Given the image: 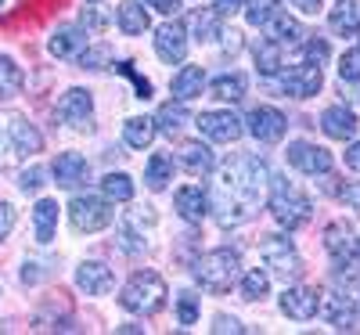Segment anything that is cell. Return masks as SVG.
<instances>
[{"instance_id":"obj_1","label":"cell","mask_w":360,"mask_h":335,"mask_svg":"<svg viewBox=\"0 0 360 335\" xmlns=\"http://www.w3.org/2000/svg\"><path fill=\"white\" fill-rule=\"evenodd\" d=\"M266 188H270V170L259 156H234L224 163L220 170V180L209 191V213L217 217L220 227H238L252 220L263 198H266Z\"/></svg>"},{"instance_id":"obj_2","label":"cell","mask_w":360,"mask_h":335,"mask_svg":"<svg viewBox=\"0 0 360 335\" xmlns=\"http://www.w3.org/2000/svg\"><path fill=\"white\" fill-rule=\"evenodd\" d=\"M44 151V134L22 112H0V170H11Z\"/></svg>"},{"instance_id":"obj_3","label":"cell","mask_w":360,"mask_h":335,"mask_svg":"<svg viewBox=\"0 0 360 335\" xmlns=\"http://www.w3.org/2000/svg\"><path fill=\"white\" fill-rule=\"evenodd\" d=\"M191 274L209 296H224V292H231V285L238 278H242V256L234 249H213V253L195 260Z\"/></svg>"},{"instance_id":"obj_4","label":"cell","mask_w":360,"mask_h":335,"mask_svg":"<svg viewBox=\"0 0 360 335\" xmlns=\"http://www.w3.org/2000/svg\"><path fill=\"white\" fill-rule=\"evenodd\" d=\"M270 213H274V220H278L285 231H299V227L310 224L314 202L299 191L295 184H288L285 177L270 173Z\"/></svg>"},{"instance_id":"obj_5","label":"cell","mask_w":360,"mask_h":335,"mask_svg":"<svg viewBox=\"0 0 360 335\" xmlns=\"http://www.w3.org/2000/svg\"><path fill=\"white\" fill-rule=\"evenodd\" d=\"M119 307L130 310V314H144L152 317L166 307V282L159 270H137L134 278L123 285L119 292Z\"/></svg>"},{"instance_id":"obj_6","label":"cell","mask_w":360,"mask_h":335,"mask_svg":"<svg viewBox=\"0 0 360 335\" xmlns=\"http://www.w3.org/2000/svg\"><path fill=\"white\" fill-rule=\"evenodd\" d=\"M259 256L263 263L270 267V274L281 282H299L303 278V256L295 253V246L285 238V234H270L259 241Z\"/></svg>"},{"instance_id":"obj_7","label":"cell","mask_w":360,"mask_h":335,"mask_svg":"<svg viewBox=\"0 0 360 335\" xmlns=\"http://www.w3.org/2000/svg\"><path fill=\"white\" fill-rule=\"evenodd\" d=\"M69 220L72 227L83 234H94V231H105L112 220H115V209L108 198H98V195H76L69 202Z\"/></svg>"},{"instance_id":"obj_8","label":"cell","mask_w":360,"mask_h":335,"mask_svg":"<svg viewBox=\"0 0 360 335\" xmlns=\"http://www.w3.org/2000/svg\"><path fill=\"white\" fill-rule=\"evenodd\" d=\"M270 83H274L285 98H314L317 90H321V83H324V76H321V65H307V62H299L295 69H281V72H274V76H266Z\"/></svg>"},{"instance_id":"obj_9","label":"cell","mask_w":360,"mask_h":335,"mask_svg":"<svg viewBox=\"0 0 360 335\" xmlns=\"http://www.w3.org/2000/svg\"><path fill=\"white\" fill-rule=\"evenodd\" d=\"M285 159L292 170L299 173H307V177H324V173H332V151L314 144V141H292L288 151H285Z\"/></svg>"},{"instance_id":"obj_10","label":"cell","mask_w":360,"mask_h":335,"mask_svg":"<svg viewBox=\"0 0 360 335\" xmlns=\"http://www.w3.org/2000/svg\"><path fill=\"white\" fill-rule=\"evenodd\" d=\"M54 115L72 130H90V115H94V98H90V90H83V87L65 90L54 105Z\"/></svg>"},{"instance_id":"obj_11","label":"cell","mask_w":360,"mask_h":335,"mask_svg":"<svg viewBox=\"0 0 360 335\" xmlns=\"http://www.w3.org/2000/svg\"><path fill=\"white\" fill-rule=\"evenodd\" d=\"M195 127H198L202 137L217 141V144H231V141H238V137L245 134L242 119H238L234 112H202L195 119Z\"/></svg>"},{"instance_id":"obj_12","label":"cell","mask_w":360,"mask_h":335,"mask_svg":"<svg viewBox=\"0 0 360 335\" xmlns=\"http://www.w3.org/2000/svg\"><path fill=\"white\" fill-rule=\"evenodd\" d=\"M245 123H249L245 130H249L259 144H274V141H281L285 130H288V119H285L278 108H270V105H256V108L249 112Z\"/></svg>"},{"instance_id":"obj_13","label":"cell","mask_w":360,"mask_h":335,"mask_svg":"<svg viewBox=\"0 0 360 335\" xmlns=\"http://www.w3.org/2000/svg\"><path fill=\"white\" fill-rule=\"evenodd\" d=\"M281 314H288L292 321H314L321 314V292L307 285H288L281 292Z\"/></svg>"},{"instance_id":"obj_14","label":"cell","mask_w":360,"mask_h":335,"mask_svg":"<svg viewBox=\"0 0 360 335\" xmlns=\"http://www.w3.org/2000/svg\"><path fill=\"white\" fill-rule=\"evenodd\" d=\"M324 249L328 256L335 260L339 270H349V263L356 260V238H353V227L335 220V224H328L324 227Z\"/></svg>"},{"instance_id":"obj_15","label":"cell","mask_w":360,"mask_h":335,"mask_svg":"<svg viewBox=\"0 0 360 335\" xmlns=\"http://www.w3.org/2000/svg\"><path fill=\"white\" fill-rule=\"evenodd\" d=\"M155 54L162 58L166 65H180V62H184V54H188V33H184V25H176V22L159 25V33H155Z\"/></svg>"},{"instance_id":"obj_16","label":"cell","mask_w":360,"mask_h":335,"mask_svg":"<svg viewBox=\"0 0 360 335\" xmlns=\"http://www.w3.org/2000/svg\"><path fill=\"white\" fill-rule=\"evenodd\" d=\"M51 173H54L58 188H79L86 180V173H90V163L79 156V151H62V156L51 163Z\"/></svg>"},{"instance_id":"obj_17","label":"cell","mask_w":360,"mask_h":335,"mask_svg":"<svg viewBox=\"0 0 360 335\" xmlns=\"http://www.w3.org/2000/svg\"><path fill=\"white\" fill-rule=\"evenodd\" d=\"M76 285H79L86 296H108L112 285H115V274H112V267H105L101 260H86V263H79V270H76Z\"/></svg>"},{"instance_id":"obj_18","label":"cell","mask_w":360,"mask_h":335,"mask_svg":"<svg viewBox=\"0 0 360 335\" xmlns=\"http://www.w3.org/2000/svg\"><path fill=\"white\" fill-rule=\"evenodd\" d=\"M356 112L353 108H346V105H328L324 112H321V130L328 134V137H335V141H353L356 137Z\"/></svg>"},{"instance_id":"obj_19","label":"cell","mask_w":360,"mask_h":335,"mask_svg":"<svg viewBox=\"0 0 360 335\" xmlns=\"http://www.w3.org/2000/svg\"><path fill=\"white\" fill-rule=\"evenodd\" d=\"M173 206H176V213H180L188 224H202L205 213H209V191H205L202 184H188V188H180V191L173 195Z\"/></svg>"},{"instance_id":"obj_20","label":"cell","mask_w":360,"mask_h":335,"mask_svg":"<svg viewBox=\"0 0 360 335\" xmlns=\"http://www.w3.org/2000/svg\"><path fill=\"white\" fill-rule=\"evenodd\" d=\"M321 314L328 317V324L339 328V331H353L356 328V310H353V303L339 292H328L321 296Z\"/></svg>"},{"instance_id":"obj_21","label":"cell","mask_w":360,"mask_h":335,"mask_svg":"<svg viewBox=\"0 0 360 335\" xmlns=\"http://www.w3.org/2000/svg\"><path fill=\"white\" fill-rule=\"evenodd\" d=\"M47 51L54 58H79L86 51V29L83 25H62V29H54Z\"/></svg>"},{"instance_id":"obj_22","label":"cell","mask_w":360,"mask_h":335,"mask_svg":"<svg viewBox=\"0 0 360 335\" xmlns=\"http://www.w3.org/2000/svg\"><path fill=\"white\" fill-rule=\"evenodd\" d=\"M180 166H184L191 177H209V173L217 170V156L209 151V144L191 141V144L180 148Z\"/></svg>"},{"instance_id":"obj_23","label":"cell","mask_w":360,"mask_h":335,"mask_svg":"<svg viewBox=\"0 0 360 335\" xmlns=\"http://www.w3.org/2000/svg\"><path fill=\"white\" fill-rule=\"evenodd\" d=\"M169 90H173V98H176V101H191V98H198L202 90H205V69H202V65H184V69L173 76Z\"/></svg>"},{"instance_id":"obj_24","label":"cell","mask_w":360,"mask_h":335,"mask_svg":"<svg viewBox=\"0 0 360 335\" xmlns=\"http://www.w3.org/2000/svg\"><path fill=\"white\" fill-rule=\"evenodd\" d=\"M115 22L127 37H144L148 25H152V18H148V11L137 4V0H123V4L115 8Z\"/></svg>"},{"instance_id":"obj_25","label":"cell","mask_w":360,"mask_h":335,"mask_svg":"<svg viewBox=\"0 0 360 335\" xmlns=\"http://www.w3.org/2000/svg\"><path fill=\"white\" fill-rule=\"evenodd\" d=\"M328 25L339 37H353L360 29V0H339L332 8V15H328Z\"/></svg>"},{"instance_id":"obj_26","label":"cell","mask_w":360,"mask_h":335,"mask_svg":"<svg viewBox=\"0 0 360 335\" xmlns=\"http://www.w3.org/2000/svg\"><path fill=\"white\" fill-rule=\"evenodd\" d=\"M266 37L274 40V44H281V47H285V44H288V47H295V44H303V37H307V33H303V25H299L295 18H288V15H281V11H278L274 18L266 22Z\"/></svg>"},{"instance_id":"obj_27","label":"cell","mask_w":360,"mask_h":335,"mask_svg":"<svg viewBox=\"0 0 360 335\" xmlns=\"http://www.w3.org/2000/svg\"><path fill=\"white\" fill-rule=\"evenodd\" d=\"M33 227H37V241H40V246H51L54 227H58V202L40 198L33 206Z\"/></svg>"},{"instance_id":"obj_28","label":"cell","mask_w":360,"mask_h":335,"mask_svg":"<svg viewBox=\"0 0 360 335\" xmlns=\"http://www.w3.org/2000/svg\"><path fill=\"white\" fill-rule=\"evenodd\" d=\"M252 58H256V72H259V76H274V72L285 69V65H281V44H274L270 37L256 40Z\"/></svg>"},{"instance_id":"obj_29","label":"cell","mask_w":360,"mask_h":335,"mask_svg":"<svg viewBox=\"0 0 360 335\" xmlns=\"http://www.w3.org/2000/svg\"><path fill=\"white\" fill-rule=\"evenodd\" d=\"M155 119H148V115H130L127 123H123V141L130 148H148L155 141Z\"/></svg>"},{"instance_id":"obj_30","label":"cell","mask_w":360,"mask_h":335,"mask_svg":"<svg viewBox=\"0 0 360 335\" xmlns=\"http://www.w3.org/2000/svg\"><path fill=\"white\" fill-rule=\"evenodd\" d=\"M169 180H173V156L155 151V156L148 159V166H144V184L152 188V191H162Z\"/></svg>"},{"instance_id":"obj_31","label":"cell","mask_w":360,"mask_h":335,"mask_svg":"<svg viewBox=\"0 0 360 335\" xmlns=\"http://www.w3.org/2000/svg\"><path fill=\"white\" fill-rule=\"evenodd\" d=\"M249 90V76L245 72H220L213 80V98L220 101H242Z\"/></svg>"},{"instance_id":"obj_32","label":"cell","mask_w":360,"mask_h":335,"mask_svg":"<svg viewBox=\"0 0 360 335\" xmlns=\"http://www.w3.org/2000/svg\"><path fill=\"white\" fill-rule=\"evenodd\" d=\"M184 123H188L184 101H166V105L159 108V115H155V130H162L166 137H176L180 130H184Z\"/></svg>"},{"instance_id":"obj_33","label":"cell","mask_w":360,"mask_h":335,"mask_svg":"<svg viewBox=\"0 0 360 335\" xmlns=\"http://www.w3.org/2000/svg\"><path fill=\"white\" fill-rule=\"evenodd\" d=\"M22 87H25V76H22V69L15 65V58L0 54V101L22 94Z\"/></svg>"},{"instance_id":"obj_34","label":"cell","mask_w":360,"mask_h":335,"mask_svg":"<svg viewBox=\"0 0 360 335\" xmlns=\"http://www.w3.org/2000/svg\"><path fill=\"white\" fill-rule=\"evenodd\" d=\"M191 33H195L198 44H213V40H220V37H224L220 15H217V11H198V15L191 18Z\"/></svg>"},{"instance_id":"obj_35","label":"cell","mask_w":360,"mask_h":335,"mask_svg":"<svg viewBox=\"0 0 360 335\" xmlns=\"http://www.w3.org/2000/svg\"><path fill=\"white\" fill-rule=\"evenodd\" d=\"M101 195L108 202H130L134 198V180L127 173H105L101 177Z\"/></svg>"},{"instance_id":"obj_36","label":"cell","mask_w":360,"mask_h":335,"mask_svg":"<svg viewBox=\"0 0 360 335\" xmlns=\"http://www.w3.org/2000/svg\"><path fill=\"white\" fill-rule=\"evenodd\" d=\"M266 292H270V274L266 270L252 267V270L242 274V299L256 303V299H266Z\"/></svg>"},{"instance_id":"obj_37","label":"cell","mask_w":360,"mask_h":335,"mask_svg":"<svg viewBox=\"0 0 360 335\" xmlns=\"http://www.w3.org/2000/svg\"><path fill=\"white\" fill-rule=\"evenodd\" d=\"M115 22V15L105 8V4H86L79 11V25L86 29V33H105V29Z\"/></svg>"},{"instance_id":"obj_38","label":"cell","mask_w":360,"mask_h":335,"mask_svg":"<svg viewBox=\"0 0 360 335\" xmlns=\"http://www.w3.org/2000/svg\"><path fill=\"white\" fill-rule=\"evenodd\" d=\"M245 18H249V25H266L270 18L278 15V0H245Z\"/></svg>"},{"instance_id":"obj_39","label":"cell","mask_w":360,"mask_h":335,"mask_svg":"<svg viewBox=\"0 0 360 335\" xmlns=\"http://www.w3.org/2000/svg\"><path fill=\"white\" fill-rule=\"evenodd\" d=\"M76 62H79V69H105L112 62V47L108 44H94V47L86 44V51L76 58Z\"/></svg>"},{"instance_id":"obj_40","label":"cell","mask_w":360,"mask_h":335,"mask_svg":"<svg viewBox=\"0 0 360 335\" xmlns=\"http://www.w3.org/2000/svg\"><path fill=\"white\" fill-rule=\"evenodd\" d=\"M176 321L184 324V328L198 321V296L195 292H180L176 296Z\"/></svg>"},{"instance_id":"obj_41","label":"cell","mask_w":360,"mask_h":335,"mask_svg":"<svg viewBox=\"0 0 360 335\" xmlns=\"http://www.w3.org/2000/svg\"><path fill=\"white\" fill-rule=\"evenodd\" d=\"M339 80L342 83H356L360 80V47H349L339 58Z\"/></svg>"},{"instance_id":"obj_42","label":"cell","mask_w":360,"mask_h":335,"mask_svg":"<svg viewBox=\"0 0 360 335\" xmlns=\"http://www.w3.org/2000/svg\"><path fill=\"white\" fill-rule=\"evenodd\" d=\"M44 184H47V170H44V166H33V170H22V173H18V188H22L25 195H37Z\"/></svg>"},{"instance_id":"obj_43","label":"cell","mask_w":360,"mask_h":335,"mask_svg":"<svg viewBox=\"0 0 360 335\" xmlns=\"http://www.w3.org/2000/svg\"><path fill=\"white\" fill-rule=\"evenodd\" d=\"M115 69H119V72H123V76H130V80H134V87H137V94H134V98H141V101H148V98H152V83H148L144 76H137V69H134V62H119Z\"/></svg>"},{"instance_id":"obj_44","label":"cell","mask_w":360,"mask_h":335,"mask_svg":"<svg viewBox=\"0 0 360 335\" xmlns=\"http://www.w3.org/2000/svg\"><path fill=\"white\" fill-rule=\"evenodd\" d=\"M303 62L307 65H324L328 62V44L324 40H307L303 44Z\"/></svg>"},{"instance_id":"obj_45","label":"cell","mask_w":360,"mask_h":335,"mask_svg":"<svg viewBox=\"0 0 360 335\" xmlns=\"http://www.w3.org/2000/svg\"><path fill=\"white\" fill-rule=\"evenodd\" d=\"M15 220H18V217H15V206H11V202H0V241L15 231Z\"/></svg>"},{"instance_id":"obj_46","label":"cell","mask_w":360,"mask_h":335,"mask_svg":"<svg viewBox=\"0 0 360 335\" xmlns=\"http://www.w3.org/2000/svg\"><path fill=\"white\" fill-rule=\"evenodd\" d=\"M213 331H217V335H227V331H234V335H242L245 328H242V321H238V317H227V314H220V317L213 321Z\"/></svg>"},{"instance_id":"obj_47","label":"cell","mask_w":360,"mask_h":335,"mask_svg":"<svg viewBox=\"0 0 360 335\" xmlns=\"http://www.w3.org/2000/svg\"><path fill=\"white\" fill-rule=\"evenodd\" d=\"M245 8V0H213V11L224 18V15H238Z\"/></svg>"},{"instance_id":"obj_48","label":"cell","mask_w":360,"mask_h":335,"mask_svg":"<svg viewBox=\"0 0 360 335\" xmlns=\"http://www.w3.org/2000/svg\"><path fill=\"white\" fill-rule=\"evenodd\" d=\"M339 198H342L349 209H356V213H360V180H356V184H346V188L339 191Z\"/></svg>"},{"instance_id":"obj_49","label":"cell","mask_w":360,"mask_h":335,"mask_svg":"<svg viewBox=\"0 0 360 335\" xmlns=\"http://www.w3.org/2000/svg\"><path fill=\"white\" fill-rule=\"evenodd\" d=\"M148 8H155L159 15H176L180 11V0H144Z\"/></svg>"},{"instance_id":"obj_50","label":"cell","mask_w":360,"mask_h":335,"mask_svg":"<svg viewBox=\"0 0 360 335\" xmlns=\"http://www.w3.org/2000/svg\"><path fill=\"white\" fill-rule=\"evenodd\" d=\"M346 166L360 173V141H353V144L346 148Z\"/></svg>"},{"instance_id":"obj_51","label":"cell","mask_w":360,"mask_h":335,"mask_svg":"<svg viewBox=\"0 0 360 335\" xmlns=\"http://www.w3.org/2000/svg\"><path fill=\"white\" fill-rule=\"evenodd\" d=\"M288 4L299 8L303 15H317V11H321V0H288Z\"/></svg>"},{"instance_id":"obj_52","label":"cell","mask_w":360,"mask_h":335,"mask_svg":"<svg viewBox=\"0 0 360 335\" xmlns=\"http://www.w3.org/2000/svg\"><path fill=\"white\" fill-rule=\"evenodd\" d=\"M224 47L234 54V51H242V33H234V29H231V33H224Z\"/></svg>"},{"instance_id":"obj_53","label":"cell","mask_w":360,"mask_h":335,"mask_svg":"<svg viewBox=\"0 0 360 335\" xmlns=\"http://www.w3.org/2000/svg\"><path fill=\"white\" fill-rule=\"evenodd\" d=\"M18 4H22V0H0V18H4V15H11Z\"/></svg>"},{"instance_id":"obj_54","label":"cell","mask_w":360,"mask_h":335,"mask_svg":"<svg viewBox=\"0 0 360 335\" xmlns=\"http://www.w3.org/2000/svg\"><path fill=\"white\" fill-rule=\"evenodd\" d=\"M356 260H360V246H356Z\"/></svg>"}]
</instances>
